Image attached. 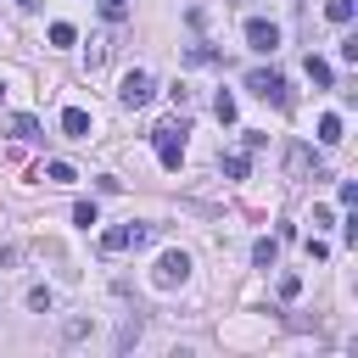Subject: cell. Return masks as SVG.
<instances>
[{
  "instance_id": "cell-17",
  "label": "cell",
  "mask_w": 358,
  "mask_h": 358,
  "mask_svg": "<svg viewBox=\"0 0 358 358\" xmlns=\"http://www.w3.org/2000/svg\"><path fill=\"white\" fill-rule=\"evenodd\" d=\"M246 168H252L246 151H229V157H224V173H229V179H246Z\"/></svg>"
},
{
  "instance_id": "cell-20",
  "label": "cell",
  "mask_w": 358,
  "mask_h": 358,
  "mask_svg": "<svg viewBox=\"0 0 358 358\" xmlns=\"http://www.w3.org/2000/svg\"><path fill=\"white\" fill-rule=\"evenodd\" d=\"M213 112H218V123H235V95H218Z\"/></svg>"
},
{
  "instance_id": "cell-11",
  "label": "cell",
  "mask_w": 358,
  "mask_h": 358,
  "mask_svg": "<svg viewBox=\"0 0 358 358\" xmlns=\"http://www.w3.org/2000/svg\"><path fill=\"white\" fill-rule=\"evenodd\" d=\"M308 162L319 168V157H313L308 145H291V151H285V168H291V173H308Z\"/></svg>"
},
{
  "instance_id": "cell-19",
  "label": "cell",
  "mask_w": 358,
  "mask_h": 358,
  "mask_svg": "<svg viewBox=\"0 0 358 358\" xmlns=\"http://www.w3.org/2000/svg\"><path fill=\"white\" fill-rule=\"evenodd\" d=\"M84 56H90V67H101V62L112 56V45H106V39H90V50H84Z\"/></svg>"
},
{
  "instance_id": "cell-21",
  "label": "cell",
  "mask_w": 358,
  "mask_h": 358,
  "mask_svg": "<svg viewBox=\"0 0 358 358\" xmlns=\"http://www.w3.org/2000/svg\"><path fill=\"white\" fill-rule=\"evenodd\" d=\"M336 201H341V207H358V185L341 179V185H336Z\"/></svg>"
},
{
  "instance_id": "cell-18",
  "label": "cell",
  "mask_w": 358,
  "mask_h": 358,
  "mask_svg": "<svg viewBox=\"0 0 358 358\" xmlns=\"http://www.w3.org/2000/svg\"><path fill=\"white\" fill-rule=\"evenodd\" d=\"M73 39H78V34H73V22H50V45H62V50H67Z\"/></svg>"
},
{
  "instance_id": "cell-23",
  "label": "cell",
  "mask_w": 358,
  "mask_h": 358,
  "mask_svg": "<svg viewBox=\"0 0 358 358\" xmlns=\"http://www.w3.org/2000/svg\"><path fill=\"white\" fill-rule=\"evenodd\" d=\"M185 56H190V62H218V50H213V45H190Z\"/></svg>"
},
{
  "instance_id": "cell-9",
  "label": "cell",
  "mask_w": 358,
  "mask_h": 358,
  "mask_svg": "<svg viewBox=\"0 0 358 358\" xmlns=\"http://www.w3.org/2000/svg\"><path fill=\"white\" fill-rule=\"evenodd\" d=\"M308 78H313L319 90H330V84H336V73H330V62H324V56H308Z\"/></svg>"
},
{
  "instance_id": "cell-10",
  "label": "cell",
  "mask_w": 358,
  "mask_h": 358,
  "mask_svg": "<svg viewBox=\"0 0 358 358\" xmlns=\"http://www.w3.org/2000/svg\"><path fill=\"white\" fill-rule=\"evenodd\" d=\"M319 145H341V117H336V112L319 117Z\"/></svg>"
},
{
  "instance_id": "cell-14",
  "label": "cell",
  "mask_w": 358,
  "mask_h": 358,
  "mask_svg": "<svg viewBox=\"0 0 358 358\" xmlns=\"http://www.w3.org/2000/svg\"><path fill=\"white\" fill-rule=\"evenodd\" d=\"M11 134H17V140H39V123H34L28 112H17V117H11Z\"/></svg>"
},
{
  "instance_id": "cell-26",
  "label": "cell",
  "mask_w": 358,
  "mask_h": 358,
  "mask_svg": "<svg viewBox=\"0 0 358 358\" xmlns=\"http://www.w3.org/2000/svg\"><path fill=\"white\" fill-rule=\"evenodd\" d=\"M22 6H28V0H22Z\"/></svg>"
},
{
  "instance_id": "cell-5",
  "label": "cell",
  "mask_w": 358,
  "mask_h": 358,
  "mask_svg": "<svg viewBox=\"0 0 358 358\" xmlns=\"http://www.w3.org/2000/svg\"><path fill=\"white\" fill-rule=\"evenodd\" d=\"M246 45H252L257 56H268V50H280V28L263 22V17H252V22H246Z\"/></svg>"
},
{
  "instance_id": "cell-4",
  "label": "cell",
  "mask_w": 358,
  "mask_h": 358,
  "mask_svg": "<svg viewBox=\"0 0 358 358\" xmlns=\"http://www.w3.org/2000/svg\"><path fill=\"white\" fill-rule=\"evenodd\" d=\"M151 280H157L162 291L185 285V280H190V257H185V252H162V257H157V268H151Z\"/></svg>"
},
{
  "instance_id": "cell-15",
  "label": "cell",
  "mask_w": 358,
  "mask_h": 358,
  "mask_svg": "<svg viewBox=\"0 0 358 358\" xmlns=\"http://www.w3.org/2000/svg\"><path fill=\"white\" fill-rule=\"evenodd\" d=\"M39 179H50V185H73L78 173H73L67 162H45V173H39Z\"/></svg>"
},
{
  "instance_id": "cell-6",
  "label": "cell",
  "mask_w": 358,
  "mask_h": 358,
  "mask_svg": "<svg viewBox=\"0 0 358 358\" xmlns=\"http://www.w3.org/2000/svg\"><path fill=\"white\" fill-rule=\"evenodd\" d=\"M151 95H157V84H151V78H145L140 67H134V73L123 78V90H117V101H123V106H145Z\"/></svg>"
},
{
  "instance_id": "cell-16",
  "label": "cell",
  "mask_w": 358,
  "mask_h": 358,
  "mask_svg": "<svg viewBox=\"0 0 358 358\" xmlns=\"http://www.w3.org/2000/svg\"><path fill=\"white\" fill-rule=\"evenodd\" d=\"M28 308H34V313H50V308H56L50 285H34V291H28Z\"/></svg>"
},
{
  "instance_id": "cell-13",
  "label": "cell",
  "mask_w": 358,
  "mask_h": 358,
  "mask_svg": "<svg viewBox=\"0 0 358 358\" xmlns=\"http://www.w3.org/2000/svg\"><path fill=\"white\" fill-rule=\"evenodd\" d=\"M352 11H358L352 0H324V17H330V22H341V28L352 22Z\"/></svg>"
},
{
  "instance_id": "cell-7",
  "label": "cell",
  "mask_w": 358,
  "mask_h": 358,
  "mask_svg": "<svg viewBox=\"0 0 358 358\" xmlns=\"http://www.w3.org/2000/svg\"><path fill=\"white\" fill-rule=\"evenodd\" d=\"M62 134H67V140H90V112H84V106H67V112H62Z\"/></svg>"
},
{
  "instance_id": "cell-8",
  "label": "cell",
  "mask_w": 358,
  "mask_h": 358,
  "mask_svg": "<svg viewBox=\"0 0 358 358\" xmlns=\"http://www.w3.org/2000/svg\"><path fill=\"white\" fill-rule=\"evenodd\" d=\"M140 330H145V319H140V313H129V319H123V330H117V352H129V347L140 341Z\"/></svg>"
},
{
  "instance_id": "cell-24",
  "label": "cell",
  "mask_w": 358,
  "mask_h": 358,
  "mask_svg": "<svg viewBox=\"0 0 358 358\" xmlns=\"http://www.w3.org/2000/svg\"><path fill=\"white\" fill-rule=\"evenodd\" d=\"M296 291H302V280H296V274H280V296H285V302H291V296H296Z\"/></svg>"
},
{
  "instance_id": "cell-22",
  "label": "cell",
  "mask_w": 358,
  "mask_h": 358,
  "mask_svg": "<svg viewBox=\"0 0 358 358\" xmlns=\"http://www.w3.org/2000/svg\"><path fill=\"white\" fill-rule=\"evenodd\" d=\"M73 224H84V229L101 224V218H95V201H78V207H73Z\"/></svg>"
},
{
  "instance_id": "cell-12",
  "label": "cell",
  "mask_w": 358,
  "mask_h": 358,
  "mask_svg": "<svg viewBox=\"0 0 358 358\" xmlns=\"http://www.w3.org/2000/svg\"><path fill=\"white\" fill-rule=\"evenodd\" d=\"M274 257H280V241H257V246H252V263H257V268H274Z\"/></svg>"
},
{
  "instance_id": "cell-2",
  "label": "cell",
  "mask_w": 358,
  "mask_h": 358,
  "mask_svg": "<svg viewBox=\"0 0 358 358\" xmlns=\"http://www.w3.org/2000/svg\"><path fill=\"white\" fill-rule=\"evenodd\" d=\"M157 229L151 224H117V229H101V252H129V246H151Z\"/></svg>"
},
{
  "instance_id": "cell-1",
  "label": "cell",
  "mask_w": 358,
  "mask_h": 358,
  "mask_svg": "<svg viewBox=\"0 0 358 358\" xmlns=\"http://www.w3.org/2000/svg\"><path fill=\"white\" fill-rule=\"evenodd\" d=\"M185 134H190V129H185V117H179V123H157V129H151L157 157H162V168H168V173L185 162Z\"/></svg>"
},
{
  "instance_id": "cell-3",
  "label": "cell",
  "mask_w": 358,
  "mask_h": 358,
  "mask_svg": "<svg viewBox=\"0 0 358 358\" xmlns=\"http://www.w3.org/2000/svg\"><path fill=\"white\" fill-rule=\"evenodd\" d=\"M246 90H252V95H263V101H274V106H291V90H285V78H280L274 67L246 73Z\"/></svg>"
},
{
  "instance_id": "cell-25",
  "label": "cell",
  "mask_w": 358,
  "mask_h": 358,
  "mask_svg": "<svg viewBox=\"0 0 358 358\" xmlns=\"http://www.w3.org/2000/svg\"><path fill=\"white\" fill-rule=\"evenodd\" d=\"M101 11H106V17H123V11H129V0H101Z\"/></svg>"
}]
</instances>
